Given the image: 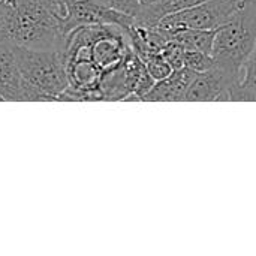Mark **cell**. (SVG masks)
I'll list each match as a JSON object with an SVG mask.
<instances>
[{
    "mask_svg": "<svg viewBox=\"0 0 256 256\" xmlns=\"http://www.w3.org/2000/svg\"><path fill=\"white\" fill-rule=\"evenodd\" d=\"M256 46V0H244L236 15L216 30L212 57L234 86L238 84L243 68Z\"/></svg>",
    "mask_w": 256,
    "mask_h": 256,
    "instance_id": "1",
    "label": "cell"
},
{
    "mask_svg": "<svg viewBox=\"0 0 256 256\" xmlns=\"http://www.w3.org/2000/svg\"><path fill=\"white\" fill-rule=\"evenodd\" d=\"M14 51L24 80L27 102L60 100L69 87L64 48L36 50L14 44Z\"/></svg>",
    "mask_w": 256,
    "mask_h": 256,
    "instance_id": "2",
    "label": "cell"
},
{
    "mask_svg": "<svg viewBox=\"0 0 256 256\" xmlns=\"http://www.w3.org/2000/svg\"><path fill=\"white\" fill-rule=\"evenodd\" d=\"M243 2L244 0H206L192 8L166 15L159 21L156 28L165 33L186 28L218 30L236 15Z\"/></svg>",
    "mask_w": 256,
    "mask_h": 256,
    "instance_id": "3",
    "label": "cell"
},
{
    "mask_svg": "<svg viewBox=\"0 0 256 256\" xmlns=\"http://www.w3.org/2000/svg\"><path fill=\"white\" fill-rule=\"evenodd\" d=\"M96 24H114L123 27L124 30L130 28L135 24V18L111 8H106L96 0H70L68 16L63 24V30L68 34L76 27L81 26H96Z\"/></svg>",
    "mask_w": 256,
    "mask_h": 256,
    "instance_id": "4",
    "label": "cell"
},
{
    "mask_svg": "<svg viewBox=\"0 0 256 256\" xmlns=\"http://www.w3.org/2000/svg\"><path fill=\"white\" fill-rule=\"evenodd\" d=\"M234 84L216 68L200 72L192 80L186 100L188 102H220L231 100V88Z\"/></svg>",
    "mask_w": 256,
    "mask_h": 256,
    "instance_id": "5",
    "label": "cell"
},
{
    "mask_svg": "<svg viewBox=\"0 0 256 256\" xmlns=\"http://www.w3.org/2000/svg\"><path fill=\"white\" fill-rule=\"evenodd\" d=\"M0 94L4 102H27L24 80L10 42H0Z\"/></svg>",
    "mask_w": 256,
    "mask_h": 256,
    "instance_id": "6",
    "label": "cell"
},
{
    "mask_svg": "<svg viewBox=\"0 0 256 256\" xmlns=\"http://www.w3.org/2000/svg\"><path fill=\"white\" fill-rule=\"evenodd\" d=\"M196 72L182 68L172 70L166 78L159 80L150 88V92L144 96V100L150 102H182L186 100V94L192 80L195 78Z\"/></svg>",
    "mask_w": 256,
    "mask_h": 256,
    "instance_id": "7",
    "label": "cell"
},
{
    "mask_svg": "<svg viewBox=\"0 0 256 256\" xmlns=\"http://www.w3.org/2000/svg\"><path fill=\"white\" fill-rule=\"evenodd\" d=\"M206 0H160L152 6H140V10L135 16V24L144 27H156L162 18L170 14L192 8Z\"/></svg>",
    "mask_w": 256,
    "mask_h": 256,
    "instance_id": "8",
    "label": "cell"
},
{
    "mask_svg": "<svg viewBox=\"0 0 256 256\" xmlns=\"http://www.w3.org/2000/svg\"><path fill=\"white\" fill-rule=\"evenodd\" d=\"M168 39L178 44L188 51H201L206 54H212L216 30H198V28H186L177 30L172 33H166Z\"/></svg>",
    "mask_w": 256,
    "mask_h": 256,
    "instance_id": "9",
    "label": "cell"
},
{
    "mask_svg": "<svg viewBox=\"0 0 256 256\" xmlns=\"http://www.w3.org/2000/svg\"><path fill=\"white\" fill-rule=\"evenodd\" d=\"M231 100L256 102V46L243 68L238 84L231 88Z\"/></svg>",
    "mask_w": 256,
    "mask_h": 256,
    "instance_id": "10",
    "label": "cell"
},
{
    "mask_svg": "<svg viewBox=\"0 0 256 256\" xmlns=\"http://www.w3.org/2000/svg\"><path fill=\"white\" fill-rule=\"evenodd\" d=\"M214 66L212 54H206L201 51H188L184 54V68L200 74V72H207Z\"/></svg>",
    "mask_w": 256,
    "mask_h": 256,
    "instance_id": "11",
    "label": "cell"
},
{
    "mask_svg": "<svg viewBox=\"0 0 256 256\" xmlns=\"http://www.w3.org/2000/svg\"><path fill=\"white\" fill-rule=\"evenodd\" d=\"M162 52H164V57L166 58V62L171 64V68L174 70L184 68V54H186V50L183 46H180L178 44H176V42H172V40L168 39V42L162 48Z\"/></svg>",
    "mask_w": 256,
    "mask_h": 256,
    "instance_id": "12",
    "label": "cell"
},
{
    "mask_svg": "<svg viewBox=\"0 0 256 256\" xmlns=\"http://www.w3.org/2000/svg\"><path fill=\"white\" fill-rule=\"evenodd\" d=\"M98 3L106 6V8H111L114 10H118L122 14H126V15H130V16H136L138 10H140V0H96Z\"/></svg>",
    "mask_w": 256,
    "mask_h": 256,
    "instance_id": "13",
    "label": "cell"
},
{
    "mask_svg": "<svg viewBox=\"0 0 256 256\" xmlns=\"http://www.w3.org/2000/svg\"><path fill=\"white\" fill-rule=\"evenodd\" d=\"M0 102H4V99L2 98V94H0Z\"/></svg>",
    "mask_w": 256,
    "mask_h": 256,
    "instance_id": "14",
    "label": "cell"
}]
</instances>
